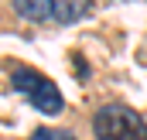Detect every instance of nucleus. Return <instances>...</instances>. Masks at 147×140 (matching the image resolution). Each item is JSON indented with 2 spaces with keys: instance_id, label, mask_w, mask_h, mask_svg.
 <instances>
[{
  "instance_id": "4",
  "label": "nucleus",
  "mask_w": 147,
  "mask_h": 140,
  "mask_svg": "<svg viewBox=\"0 0 147 140\" xmlns=\"http://www.w3.org/2000/svg\"><path fill=\"white\" fill-rule=\"evenodd\" d=\"M14 10L31 24H45L51 17V0H14Z\"/></svg>"
},
{
  "instance_id": "3",
  "label": "nucleus",
  "mask_w": 147,
  "mask_h": 140,
  "mask_svg": "<svg viewBox=\"0 0 147 140\" xmlns=\"http://www.w3.org/2000/svg\"><path fill=\"white\" fill-rule=\"evenodd\" d=\"M92 10V0H51V17L58 24H75Z\"/></svg>"
},
{
  "instance_id": "5",
  "label": "nucleus",
  "mask_w": 147,
  "mask_h": 140,
  "mask_svg": "<svg viewBox=\"0 0 147 140\" xmlns=\"http://www.w3.org/2000/svg\"><path fill=\"white\" fill-rule=\"evenodd\" d=\"M28 140H75L69 130H34Z\"/></svg>"
},
{
  "instance_id": "1",
  "label": "nucleus",
  "mask_w": 147,
  "mask_h": 140,
  "mask_svg": "<svg viewBox=\"0 0 147 140\" xmlns=\"http://www.w3.org/2000/svg\"><path fill=\"white\" fill-rule=\"evenodd\" d=\"M96 140H147V120L123 103H106L92 113Z\"/></svg>"
},
{
  "instance_id": "2",
  "label": "nucleus",
  "mask_w": 147,
  "mask_h": 140,
  "mask_svg": "<svg viewBox=\"0 0 147 140\" xmlns=\"http://www.w3.org/2000/svg\"><path fill=\"white\" fill-rule=\"evenodd\" d=\"M10 82H14V89L34 106L38 113H45V116H58V113L65 109V96H62V89H58L48 75H41L38 69L21 65V69H14Z\"/></svg>"
}]
</instances>
